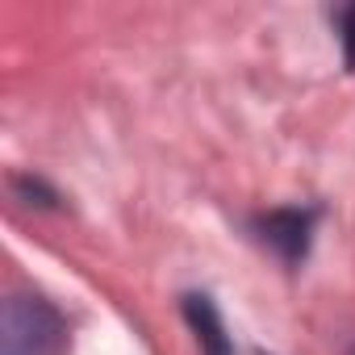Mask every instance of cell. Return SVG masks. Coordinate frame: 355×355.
<instances>
[{
    "label": "cell",
    "mask_w": 355,
    "mask_h": 355,
    "mask_svg": "<svg viewBox=\"0 0 355 355\" xmlns=\"http://www.w3.org/2000/svg\"><path fill=\"white\" fill-rule=\"evenodd\" d=\"M343 46H347L351 67H355V9H347V13H343Z\"/></svg>",
    "instance_id": "4"
},
{
    "label": "cell",
    "mask_w": 355,
    "mask_h": 355,
    "mask_svg": "<svg viewBox=\"0 0 355 355\" xmlns=\"http://www.w3.org/2000/svg\"><path fill=\"white\" fill-rule=\"evenodd\" d=\"M263 239L268 243H276V247H284L288 255H301L305 251V234H309V214H297V209H288V214H272L268 222H263Z\"/></svg>",
    "instance_id": "3"
},
{
    "label": "cell",
    "mask_w": 355,
    "mask_h": 355,
    "mask_svg": "<svg viewBox=\"0 0 355 355\" xmlns=\"http://www.w3.org/2000/svg\"><path fill=\"white\" fill-rule=\"evenodd\" d=\"M184 309H189V322H193V330H197L205 355H230V343H226V334H222V322H218L209 297H189Z\"/></svg>",
    "instance_id": "2"
},
{
    "label": "cell",
    "mask_w": 355,
    "mask_h": 355,
    "mask_svg": "<svg viewBox=\"0 0 355 355\" xmlns=\"http://www.w3.org/2000/svg\"><path fill=\"white\" fill-rule=\"evenodd\" d=\"M67 326L42 297H9L0 313V355H59Z\"/></svg>",
    "instance_id": "1"
}]
</instances>
